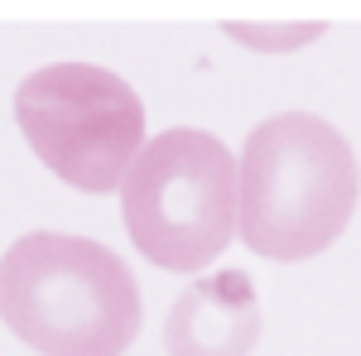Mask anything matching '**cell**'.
<instances>
[{"label":"cell","instance_id":"6da1fadb","mask_svg":"<svg viewBox=\"0 0 361 356\" xmlns=\"http://www.w3.org/2000/svg\"><path fill=\"white\" fill-rule=\"evenodd\" d=\"M236 231L260 260H313L347 231L361 197V168L347 135L313 111H279L241 145Z\"/></svg>","mask_w":361,"mask_h":356},{"label":"cell","instance_id":"7a4b0ae2","mask_svg":"<svg viewBox=\"0 0 361 356\" xmlns=\"http://www.w3.org/2000/svg\"><path fill=\"white\" fill-rule=\"evenodd\" d=\"M145 303L130 265L92 236L29 231L0 255V323L39 356H126Z\"/></svg>","mask_w":361,"mask_h":356},{"label":"cell","instance_id":"3957f363","mask_svg":"<svg viewBox=\"0 0 361 356\" xmlns=\"http://www.w3.org/2000/svg\"><path fill=\"white\" fill-rule=\"evenodd\" d=\"M241 173L217 135L173 125L145 140L121 183V221L130 246L169 274H202L236 236Z\"/></svg>","mask_w":361,"mask_h":356},{"label":"cell","instance_id":"277c9868","mask_svg":"<svg viewBox=\"0 0 361 356\" xmlns=\"http://www.w3.org/2000/svg\"><path fill=\"white\" fill-rule=\"evenodd\" d=\"M15 125L34 159L78 192H121L145 149V102L97 63H49L15 87Z\"/></svg>","mask_w":361,"mask_h":356},{"label":"cell","instance_id":"5b68a950","mask_svg":"<svg viewBox=\"0 0 361 356\" xmlns=\"http://www.w3.org/2000/svg\"><path fill=\"white\" fill-rule=\"evenodd\" d=\"M260 342V289L246 270L197 274L164 318L169 356H250Z\"/></svg>","mask_w":361,"mask_h":356},{"label":"cell","instance_id":"8992f818","mask_svg":"<svg viewBox=\"0 0 361 356\" xmlns=\"http://www.w3.org/2000/svg\"><path fill=\"white\" fill-rule=\"evenodd\" d=\"M226 34L231 39H241V44H250V49H265V54H289V49H299V44H313L318 34H323V25H279V29H246V25H226Z\"/></svg>","mask_w":361,"mask_h":356}]
</instances>
